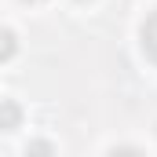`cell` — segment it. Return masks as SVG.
<instances>
[{
	"instance_id": "cell-1",
	"label": "cell",
	"mask_w": 157,
	"mask_h": 157,
	"mask_svg": "<svg viewBox=\"0 0 157 157\" xmlns=\"http://www.w3.org/2000/svg\"><path fill=\"white\" fill-rule=\"evenodd\" d=\"M22 124V106L15 99H0V132H15Z\"/></svg>"
},
{
	"instance_id": "cell-6",
	"label": "cell",
	"mask_w": 157,
	"mask_h": 157,
	"mask_svg": "<svg viewBox=\"0 0 157 157\" xmlns=\"http://www.w3.org/2000/svg\"><path fill=\"white\" fill-rule=\"evenodd\" d=\"M26 4H37V0H26Z\"/></svg>"
},
{
	"instance_id": "cell-5",
	"label": "cell",
	"mask_w": 157,
	"mask_h": 157,
	"mask_svg": "<svg viewBox=\"0 0 157 157\" xmlns=\"http://www.w3.org/2000/svg\"><path fill=\"white\" fill-rule=\"evenodd\" d=\"M106 157H146L143 150H135V146H117V150H110Z\"/></svg>"
},
{
	"instance_id": "cell-2",
	"label": "cell",
	"mask_w": 157,
	"mask_h": 157,
	"mask_svg": "<svg viewBox=\"0 0 157 157\" xmlns=\"http://www.w3.org/2000/svg\"><path fill=\"white\" fill-rule=\"evenodd\" d=\"M143 48H146V55L157 62V11L143 22Z\"/></svg>"
},
{
	"instance_id": "cell-4",
	"label": "cell",
	"mask_w": 157,
	"mask_h": 157,
	"mask_svg": "<svg viewBox=\"0 0 157 157\" xmlns=\"http://www.w3.org/2000/svg\"><path fill=\"white\" fill-rule=\"evenodd\" d=\"M26 154H29V157H51V143H44V139H33V143L26 146Z\"/></svg>"
},
{
	"instance_id": "cell-3",
	"label": "cell",
	"mask_w": 157,
	"mask_h": 157,
	"mask_svg": "<svg viewBox=\"0 0 157 157\" xmlns=\"http://www.w3.org/2000/svg\"><path fill=\"white\" fill-rule=\"evenodd\" d=\"M15 51H18V40H15V33H11V29H0V62H7Z\"/></svg>"
}]
</instances>
